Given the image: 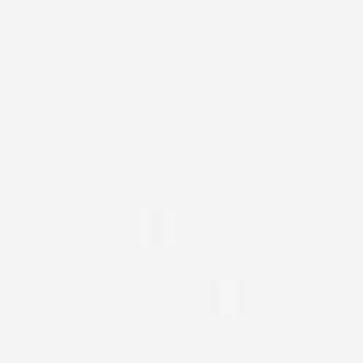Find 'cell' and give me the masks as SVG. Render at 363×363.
<instances>
[{
  "instance_id": "6da1fadb",
  "label": "cell",
  "mask_w": 363,
  "mask_h": 363,
  "mask_svg": "<svg viewBox=\"0 0 363 363\" xmlns=\"http://www.w3.org/2000/svg\"><path fill=\"white\" fill-rule=\"evenodd\" d=\"M201 298H206V306H215V311H232L245 298V276L232 272V267L201 272Z\"/></svg>"
},
{
  "instance_id": "7a4b0ae2",
  "label": "cell",
  "mask_w": 363,
  "mask_h": 363,
  "mask_svg": "<svg viewBox=\"0 0 363 363\" xmlns=\"http://www.w3.org/2000/svg\"><path fill=\"white\" fill-rule=\"evenodd\" d=\"M132 219H136V228L145 232V237H167L171 223H175V206L167 197H145V201H136Z\"/></svg>"
}]
</instances>
